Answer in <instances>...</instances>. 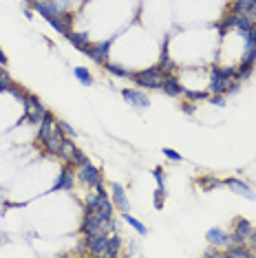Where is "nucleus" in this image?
<instances>
[{"instance_id":"nucleus-1","label":"nucleus","mask_w":256,"mask_h":258,"mask_svg":"<svg viewBox=\"0 0 256 258\" xmlns=\"http://www.w3.org/2000/svg\"><path fill=\"white\" fill-rule=\"evenodd\" d=\"M132 80H135V84L142 86V88H162L164 80H166V73H164L162 66H152L142 73H135Z\"/></svg>"},{"instance_id":"nucleus-2","label":"nucleus","mask_w":256,"mask_h":258,"mask_svg":"<svg viewBox=\"0 0 256 258\" xmlns=\"http://www.w3.org/2000/svg\"><path fill=\"white\" fill-rule=\"evenodd\" d=\"M44 115H46V108L42 106V102L36 98V95H26L24 98V117L26 120L34 124H40Z\"/></svg>"},{"instance_id":"nucleus-3","label":"nucleus","mask_w":256,"mask_h":258,"mask_svg":"<svg viewBox=\"0 0 256 258\" xmlns=\"http://www.w3.org/2000/svg\"><path fill=\"white\" fill-rule=\"evenodd\" d=\"M212 80H210V93H214V95H223V93H228L230 90V84L234 82L232 78H226V75L221 73V68L218 66H212Z\"/></svg>"},{"instance_id":"nucleus-4","label":"nucleus","mask_w":256,"mask_h":258,"mask_svg":"<svg viewBox=\"0 0 256 258\" xmlns=\"http://www.w3.org/2000/svg\"><path fill=\"white\" fill-rule=\"evenodd\" d=\"M78 179L82 181V184L90 186V188H95V186L102 184V176H100L98 168H95L90 161H86V164H82V166H78Z\"/></svg>"},{"instance_id":"nucleus-5","label":"nucleus","mask_w":256,"mask_h":258,"mask_svg":"<svg viewBox=\"0 0 256 258\" xmlns=\"http://www.w3.org/2000/svg\"><path fill=\"white\" fill-rule=\"evenodd\" d=\"M106 240H108V234H90V236H84V247L88 250V254H95V256H104V250H106Z\"/></svg>"},{"instance_id":"nucleus-6","label":"nucleus","mask_w":256,"mask_h":258,"mask_svg":"<svg viewBox=\"0 0 256 258\" xmlns=\"http://www.w3.org/2000/svg\"><path fill=\"white\" fill-rule=\"evenodd\" d=\"M80 232H82L84 236L100 234V232H102V216H100L98 212L86 214V216H84V221H82V225H80ZM102 234H104V232H102Z\"/></svg>"},{"instance_id":"nucleus-7","label":"nucleus","mask_w":256,"mask_h":258,"mask_svg":"<svg viewBox=\"0 0 256 258\" xmlns=\"http://www.w3.org/2000/svg\"><path fill=\"white\" fill-rule=\"evenodd\" d=\"M62 142H64V132L58 128V124H56V128L51 130V135L49 139L44 142V148H46V152L53 154V157H60V148H62Z\"/></svg>"},{"instance_id":"nucleus-8","label":"nucleus","mask_w":256,"mask_h":258,"mask_svg":"<svg viewBox=\"0 0 256 258\" xmlns=\"http://www.w3.org/2000/svg\"><path fill=\"white\" fill-rule=\"evenodd\" d=\"M73 186H76V172L71 170V166H64L60 170V174H58L53 190H73Z\"/></svg>"},{"instance_id":"nucleus-9","label":"nucleus","mask_w":256,"mask_h":258,"mask_svg":"<svg viewBox=\"0 0 256 258\" xmlns=\"http://www.w3.org/2000/svg\"><path fill=\"white\" fill-rule=\"evenodd\" d=\"M122 95H124V100L128 102V104H132V106H142V108H146V106L150 104V100H148L146 93H142V90L124 88V90H122Z\"/></svg>"},{"instance_id":"nucleus-10","label":"nucleus","mask_w":256,"mask_h":258,"mask_svg":"<svg viewBox=\"0 0 256 258\" xmlns=\"http://www.w3.org/2000/svg\"><path fill=\"white\" fill-rule=\"evenodd\" d=\"M110 192H113V203H115V208L120 210V212H128V210H130V203H128V198H126L124 188H122L120 184H110Z\"/></svg>"},{"instance_id":"nucleus-11","label":"nucleus","mask_w":256,"mask_h":258,"mask_svg":"<svg viewBox=\"0 0 256 258\" xmlns=\"http://www.w3.org/2000/svg\"><path fill=\"white\" fill-rule=\"evenodd\" d=\"M234 230H236L241 236H245L248 238V245L252 243L256 245V230L252 228V223L250 221H245V218H236V223H234Z\"/></svg>"},{"instance_id":"nucleus-12","label":"nucleus","mask_w":256,"mask_h":258,"mask_svg":"<svg viewBox=\"0 0 256 258\" xmlns=\"http://www.w3.org/2000/svg\"><path fill=\"white\" fill-rule=\"evenodd\" d=\"M164 93L170 95V98H179L181 93H184V86H181V82L174 75H166V80H164Z\"/></svg>"},{"instance_id":"nucleus-13","label":"nucleus","mask_w":256,"mask_h":258,"mask_svg":"<svg viewBox=\"0 0 256 258\" xmlns=\"http://www.w3.org/2000/svg\"><path fill=\"white\" fill-rule=\"evenodd\" d=\"M223 184L230 188L232 192H236V194H241V196H245V198H254L252 188H250L248 184H243V181H238V179H226Z\"/></svg>"},{"instance_id":"nucleus-14","label":"nucleus","mask_w":256,"mask_h":258,"mask_svg":"<svg viewBox=\"0 0 256 258\" xmlns=\"http://www.w3.org/2000/svg\"><path fill=\"white\" fill-rule=\"evenodd\" d=\"M53 128H56V117H53L51 112L46 110V115L42 117V122H40V135H38L42 144H44L46 139H49V135H51V130H53Z\"/></svg>"},{"instance_id":"nucleus-15","label":"nucleus","mask_w":256,"mask_h":258,"mask_svg":"<svg viewBox=\"0 0 256 258\" xmlns=\"http://www.w3.org/2000/svg\"><path fill=\"white\" fill-rule=\"evenodd\" d=\"M100 194V192H98ZM113 210H115V203L108 198V194H100V206H98V214L102 218H113Z\"/></svg>"},{"instance_id":"nucleus-16","label":"nucleus","mask_w":256,"mask_h":258,"mask_svg":"<svg viewBox=\"0 0 256 258\" xmlns=\"http://www.w3.org/2000/svg\"><path fill=\"white\" fill-rule=\"evenodd\" d=\"M120 250H122V238L117 234L113 236H108V240H106V250H104V256H108V258H115V256H120Z\"/></svg>"},{"instance_id":"nucleus-17","label":"nucleus","mask_w":256,"mask_h":258,"mask_svg":"<svg viewBox=\"0 0 256 258\" xmlns=\"http://www.w3.org/2000/svg\"><path fill=\"white\" fill-rule=\"evenodd\" d=\"M66 38L71 40V44H76V49L86 51V46H90V42H88V36H86V34H80V31H68Z\"/></svg>"},{"instance_id":"nucleus-18","label":"nucleus","mask_w":256,"mask_h":258,"mask_svg":"<svg viewBox=\"0 0 256 258\" xmlns=\"http://www.w3.org/2000/svg\"><path fill=\"white\" fill-rule=\"evenodd\" d=\"M206 238H208V243L210 245H223V243H228V234L223 232V230H218V228H212V230H208V234H206Z\"/></svg>"},{"instance_id":"nucleus-19","label":"nucleus","mask_w":256,"mask_h":258,"mask_svg":"<svg viewBox=\"0 0 256 258\" xmlns=\"http://www.w3.org/2000/svg\"><path fill=\"white\" fill-rule=\"evenodd\" d=\"M76 152H78L76 144H73L71 139H64V142H62V148H60V157L66 161V164H73V159H76Z\"/></svg>"},{"instance_id":"nucleus-20","label":"nucleus","mask_w":256,"mask_h":258,"mask_svg":"<svg viewBox=\"0 0 256 258\" xmlns=\"http://www.w3.org/2000/svg\"><path fill=\"white\" fill-rule=\"evenodd\" d=\"M254 4H256V0H236L232 7V14L234 16H248Z\"/></svg>"},{"instance_id":"nucleus-21","label":"nucleus","mask_w":256,"mask_h":258,"mask_svg":"<svg viewBox=\"0 0 256 258\" xmlns=\"http://www.w3.org/2000/svg\"><path fill=\"white\" fill-rule=\"evenodd\" d=\"M104 68H106L108 73L117 75V78H132V75H135V73L130 71V68H124V66H120V64H110V62H106Z\"/></svg>"},{"instance_id":"nucleus-22","label":"nucleus","mask_w":256,"mask_h":258,"mask_svg":"<svg viewBox=\"0 0 256 258\" xmlns=\"http://www.w3.org/2000/svg\"><path fill=\"white\" fill-rule=\"evenodd\" d=\"M84 53H86V56L90 58V60H93V62H98V64H106V58H108V56H104V53L98 49V44H90V46H86V51H84Z\"/></svg>"},{"instance_id":"nucleus-23","label":"nucleus","mask_w":256,"mask_h":258,"mask_svg":"<svg viewBox=\"0 0 256 258\" xmlns=\"http://www.w3.org/2000/svg\"><path fill=\"white\" fill-rule=\"evenodd\" d=\"M226 256L228 258H250V256H252V252L245 250L243 245H232L230 250L226 252Z\"/></svg>"},{"instance_id":"nucleus-24","label":"nucleus","mask_w":256,"mask_h":258,"mask_svg":"<svg viewBox=\"0 0 256 258\" xmlns=\"http://www.w3.org/2000/svg\"><path fill=\"white\" fill-rule=\"evenodd\" d=\"M46 20H49V24L53 26V29H56V31H60V34H64V36H66L68 31H71V29H68V24L64 22V20L60 18V16H51V18H46Z\"/></svg>"},{"instance_id":"nucleus-25","label":"nucleus","mask_w":256,"mask_h":258,"mask_svg":"<svg viewBox=\"0 0 256 258\" xmlns=\"http://www.w3.org/2000/svg\"><path fill=\"white\" fill-rule=\"evenodd\" d=\"M252 68H254V62L243 60V62H241V66H236V78H234V80H245V78H250Z\"/></svg>"},{"instance_id":"nucleus-26","label":"nucleus","mask_w":256,"mask_h":258,"mask_svg":"<svg viewBox=\"0 0 256 258\" xmlns=\"http://www.w3.org/2000/svg\"><path fill=\"white\" fill-rule=\"evenodd\" d=\"M236 24H238V16H234V14H230V16H228V18L226 20H223V22L221 24H218V34H226V31L228 29H232V26H234V29H236Z\"/></svg>"},{"instance_id":"nucleus-27","label":"nucleus","mask_w":256,"mask_h":258,"mask_svg":"<svg viewBox=\"0 0 256 258\" xmlns=\"http://www.w3.org/2000/svg\"><path fill=\"white\" fill-rule=\"evenodd\" d=\"M73 73H76V78H78L84 86H90V84H93V78H90V73H88L84 66H76V68H73Z\"/></svg>"},{"instance_id":"nucleus-28","label":"nucleus","mask_w":256,"mask_h":258,"mask_svg":"<svg viewBox=\"0 0 256 258\" xmlns=\"http://www.w3.org/2000/svg\"><path fill=\"white\" fill-rule=\"evenodd\" d=\"M98 206H100V194L98 192H95V194H88L86 196V214L98 212Z\"/></svg>"},{"instance_id":"nucleus-29","label":"nucleus","mask_w":256,"mask_h":258,"mask_svg":"<svg viewBox=\"0 0 256 258\" xmlns=\"http://www.w3.org/2000/svg\"><path fill=\"white\" fill-rule=\"evenodd\" d=\"M124 218H126V223L130 225V228H135L140 234H146V232H148V230L142 225V221H137V218H135V216H130V214H128V212H124Z\"/></svg>"},{"instance_id":"nucleus-30","label":"nucleus","mask_w":256,"mask_h":258,"mask_svg":"<svg viewBox=\"0 0 256 258\" xmlns=\"http://www.w3.org/2000/svg\"><path fill=\"white\" fill-rule=\"evenodd\" d=\"M199 184H201V186H204V188H206V190H212V188H218V186H221V184H223V181H218V179H214V176H204V179H201V181H199Z\"/></svg>"},{"instance_id":"nucleus-31","label":"nucleus","mask_w":256,"mask_h":258,"mask_svg":"<svg viewBox=\"0 0 256 258\" xmlns=\"http://www.w3.org/2000/svg\"><path fill=\"white\" fill-rule=\"evenodd\" d=\"M56 124H58V128H60V130H62L66 137H76V128H73V126H68V124L64 122V120H58Z\"/></svg>"},{"instance_id":"nucleus-32","label":"nucleus","mask_w":256,"mask_h":258,"mask_svg":"<svg viewBox=\"0 0 256 258\" xmlns=\"http://www.w3.org/2000/svg\"><path fill=\"white\" fill-rule=\"evenodd\" d=\"M184 93H186V98L192 100V102H196V100H208V93H204V90H186V88H184Z\"/></svg>"},{"instance_id":"nucleus-33","label":"nucleus","mask_w":256,"mask_h":258,"mask_svg":"<svg viewBox=\"0 0 256 258\" xmlns=\"http://www.w3.org/2000/svg\"><path fill=\"white\" fill-rule=\"evenodd\" d=\"M164 198H166V190H164V188H157V192H154V208L157 210L164 208Z\"/></svg>"},{"instance_id":"nucleus-34","label":"nucleus","mask_w":256,"mask_h":258,"mask_svg":"<svg viewBox=\"0 0 256 258\" xmlns=\"http://www.w3.org/2000/svg\"><path fill=\"white\" fill-rule=\"evenodd\" d=\"M152 176L157 179V188H164V190H166V186H164V170L162 168H154L152 170Z\"/></svg>"},{"instance_id":"nucleus-35","label":"nucleus","mask_w":256,"mask_h":258,"mask_svg":"<svg viewBox=\"0 0 256 258\" xmlns=\"http://www.w3.org/2000/svg\"><path fill=\"white\" fill-rule=\"evenodd\" d=\"M245 40H248V44H256V22L252 24V29L245 34Z\"/></svg>"},{"instance_id":"nucleus-36","label":"nucleus","mask_w":256,"mask_h":258,"mask_svg":"<svg viewBox=\"0 0 256 258\" xmlns=\"http://www.w3.org/2000/svg\"><path fill=\"white\" fill-rule=\"evenodd\" d=\"M164 154H166L170 161H181V154H179V152H174L172 148H164Z\"/></svg>"},{"instance_id":"nucleus-37","label":"nucleus","mask_w":256,"mask_h":258,"mask_svg":"<svg viewBox=\"0 0 256 258\" xmlns=\"http://www.w3.org/2000/svg\"><path fill=\"white\" fill-rule=\"evenodd\" d=\"M86 157H84V154H82V150H78V152H76V159H73V166H82V164H86Z\"/></svg>"},{"instance_id":"nucleus-38","label":"nucleus","mask_w":256,"mask_h":258,"mask_svg":"<svg viewBox=\"0 0 256 258\" xmlns=\"http://www.w3.org/2000/svg\"><path fill=\"white\" fill-rule=\"evenodd\" d=\"M221 73L226 78H236V66H226V68H221Z\"/></svg>"},{"instance_id":"nucleus-39","label":"nucleus","mask_w":256,"mask_h":258,"mask_svg":"<svg viewBox=\"0 0 256 258\" xmlns=\"http://www.w3.org/2000/svg\"><path fill=\"white\" fill-rule=\"evenodd\" d=\"M212 104H216V106H226V100H223V95H214V98H212Z\"/></svg>"},{"instance_id":"nucleus-40","label":"nucleus","mask_w":256,"mask_h":258,"mask_svg":"<svg viewBox=\"0 0 256 258\" xmlns=\"http://www.w3.org/2000/svg\"><path fill=\"white\" fill-rule=\"evenodd\" d=\"M0 64H2V66H7V56H4L2 49H0Z\"/></svg>"},{"instance_id":"nucleus-41","label":"nucleus","mask_w":256,"mask_h":258,"mask_svg":"<svg viewBox=\"0 0 256 258\" xmlns=\"http://www.w3.org/2000/svg\"><path fill=\"white\" fill-rule=\"evenodd\" d=\"M206 256H218V252H216V250H208Z\"/></svg>"},{"instance_id":"nucleus-42","label":"nucleus","mask_w":256,"mask_h":258,"mask_svg":"<svg viewBox=\"0 0 256 258\" xmlns=\"http://www.w3.org/2000/svg\"><path fill=\"white\" fill-rule=\"evenodd\" d=\"M24 2H31V4H36V2H42V0H24Z\"/></svg>"}]
</instances>
